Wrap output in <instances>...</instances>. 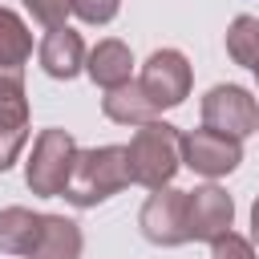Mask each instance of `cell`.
Masks as SVG:
<instances>
[{"label":"cell","mask_w":259,"mask_h":259,"mask_svg":"<svg viewBox=\"0 0 259 259\" xmlns=\"http://www.w3.org/2000/svg\"><path fill=\"white\" fill-rule=\"evenodd\" d=\"M121 0H73V12L85 20V24H109L117 16Z\"/></svg>","instance_id":"obj_19"},{"label":"cell","mask_w":259,"mask_h":259,"mask_svg":"<svg viewBox=\"0 0 259 259\" xmlns=\"http://www.w3.org/2000/svg\"><path fill=\"white\" fill-rule=\"evenodd\" d=\"M36 231H40V210H28V206H4L0 210V251L4 255L24 259Z\"/></svg>","instance_id":"obj_15"},{"label":"cell","mask_w":259,"mask_h":259,"mask_svg":"<svg viewBox=\"0 0 259 259\" xmlns=\"http://www.w3.org/2000/svg\"><path fill=\"white\" fill-rule=\"evenodd\" d=\"M251 243H259V198L251 202Z\"/></svg>","instance_id":"obj_20"},{"label":"cell","mask_w":259,"mask_h":259,"mask_svg":"<svg viewBox=\"0 0 259 259\" xmlns=\"http://www.w3.org/2000/svg\"><path fill=\"white\" fill-rule=\"evenodd\" d=\"M130 182L134 178H130V162H125V146H93V150H77L61 198L89 210V206L113 198L117 190H125Z\"/></svg>","instance_id":"obj_1"},{"label":"cell","mask_w":259,"mask_h":259,"mask_svg":"<svg viewBox=\"0 0 259 259\" xmlns=\"http://www.w3.org/2000/svg\"><path fill=\"white\" fill-rule=\"evenodd\" d=\"M28 142V93L24 73H0V174L16 166Z\"/></svg>","instance_id":"obj_7"},{"label":"cell","mask_w":259,"mask_h":259,"mask_svg":"<svg viewBox=\"0 0 259 259\" xmlns=\"http://www.w3.org/2000/svg\"><path fill=\"white\" fill-rule=\"evenodd\" d=\"M85 40H81V32L77 28H49L45 32V40H40V49H36V57H40V69L53 77V81H73L81 69H85Z\"/></svg>","instance_id":"obj_10"},{"label":"cell","mask_w":259,"mask_h":259,"mask_svg":"<svg viewBox=\"0 0 259 259\" xmlns=\"http://www.w3.org/2000/svg\"><path fill=\"white\" fill-rule=\"evenodd\" d=\"M77 138L69 130H40L32 138V154L24 162V182L32 194L40 198H61L65 182H69V170H73V158H77Z\"/></svg>","instance_id":"obj_3"},{"label":"cell","mask_w":259,"mask_h":259,"mask_svg":"<svg viewBox=\"0 0 259 259\" xmlns=\"http://www.w3.org/2000/svg\"><path fill=\"white\" fill-rule=\"evenodd\" d=\"M243 162V142L214 134V130H190L182 134V166H190L202 178H227Z\"/></svg>","instance_id":"obj_8"},{"label":"cell","mask_w":259,"mask_h":259,"mask_svg":"<svg viewBox=\"0 0 259 259\" xmlns=\"http://www.w3.org/2000/svg\"><path fill=\"white\" fill-rule=\"evenodd\" d=\"M227 57L243 69H259V16H235L227 24Z\"/></svg>","instance_id":"obj_16"},{"label":"cell","mask_w":259,"mask_h":259,"mask_svg":"<svg viewBox=\"0 0 259 259\" xmlns=\"http://www.w3.org/2000/svg\"><path fill=\"white\" fill-rule=\"evenodd\" d=\"M85 73H89V81L101 85V89H117V85L134 81V53H130V45L117 40V36L97 40V45L85 53Z\"/></svg>","instance_id":"obj_11"},{"label":"cell","mask_w":259,"mask_h":259,"mask_svg":"<svg viewBox=\"0 0 259 259\" xmlns=\"http://www.w3.org/2000/svg\"><path fill=\"white\" fill-rule=\"evenodd\" d=\"M101 113H105L109 121H117V125H146V121L158 117L154 101L142 93L138 81H125V85H117V89H105V97H101Z\"/></svg>","instance_id":"obj_13"},{"label":"cell","mask_w":259,"mask_h":259,"mask_svg":"<svg viewBox=\"0 0 259 259\" xmlns=\"http://www.w3.org/2000/svg\"><path fill=\"white\" fill-rule=\"evenodd\" d=\"M255 85H259V69H255Z\"/></svg>","instance_id":"obj_21"},{"label":"cell","mask_w":259,"mask_h":259,"mask_svg":"<svg viewBox=\"0 0 259 259\" xmlns=\"http://www.w3.org/2000/svg\"><path fill=\"white\" fill-rule=\"evenodd\" d=\"M202 130L243 142V138L259 134V101L243 85H214L202 97Z\"/></svg>","instance_id":"obj_5"},{"label":"cell","mask_w":259,"mask_h":259,"mask_svg":"<svg viewBox=\"0 0 259 259\" xmlns=\"http://www.w3.org/2000/svg\"><path fill=\"white\" fill-rule=\"evenodd\" d=\"M138 227H142V235L154 247H182V243H190V231H186V190H174V186L154 190L142 202V210H138Z\"/></svg>","instance_id":"obj_6"},{"label":"cell","mask_w":259,"mask_h":259,"mask_svg":"<svg viewBox=\"0 0 259 259\" xmlns=\"http://www.w3.org/2000/svg\"><path fill=\"white\" fill-rule=\"evenodd\" d=\"M32 57V32L20 20V12L0 4V73H24Z\"/></svg>","instance_id":"obj_14"},{"label":"cell","mask_w":259,"mask_h":259,"mask_svg":"<svg viewBox=\"0 0 259 259\" xmlns=\"http://www.w3.org/2000/svg\"><path fill=\"white\" fill-rule=\"evenodd\" d=\"M24 12L45 28H65V20L73 12V0H24Z\"/></svg>","instance_id":"obj_17"},{"label":"cell","mask_w":259,"mask_h":259,"mask_svg":"<svg viewBox=\"0 0 259 259\" xmlns=\"http://www.w3.org/2000/svg\"><path fill=\"white\" fill-rule=\"evenodd\" d=\"M81 247H85V235L73 219L40 214V231H36L24 259H81Z\"/></svg>","instance_id":"obj_12"},{"label":"cell","mask_w":259,"mask_h":259,"mask_svg":"<svg viewBox=\"0 0 259 259\" xmlns=\"http://www.w3.org/2000/svg\"><path fill=\"white\" fill-rule=\"evenodd\" d=\"M210 259H259V255H255V243H251V239L227 231V235H219V239L210 243Z\"/></svg>","instance_id":"obj_18"},{"label":"cell","mask_w":259,"mask_h":259,"mask_svg":"<svg viewBox=\"0 0 259 259\" xmlns=\"http://www.w3.org/2000/svg\"><path fill=\"white\" fill-rule=\"evenodd\" d=\"M125 162H130V178L146 190H162L174 182V174L182 170V134L170 121H146L134 130L130 146H125Z\"/></svg>","instance_id":"obj_2"},{"label":"cell","mask_w":259,"mask_h":259,"mask_svg":"<svg viewBox=\"0 0 259 259\" xmlns=\"http://www.w3.org/2000/svg\"><path fill=\"white\" fill-rule=\"evenodd\" d=\"M235 223V198L206 182V186H194L186 190V231L194 243H214L219 235H227Z\"/></svg>","instance_id":"obj_9"},{"label":"cell","mask_w":259,"mask_h":259,"mask_svg":"<svg viewBox=\"0 0 259 259\" xmlns=\"http://www.w3.org/2000/svg\"><path fill=\"white\" fill-rule=\"evenodd\" d=\"M190 81H194V73H190V61L182 49H154L142 65V77H138L142 93L154 101L158 113L182 105L190 97Z\"/></svg>","instance_id":"obj_4"}]
</instances>
